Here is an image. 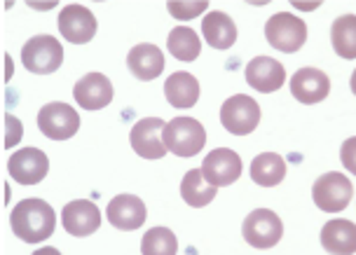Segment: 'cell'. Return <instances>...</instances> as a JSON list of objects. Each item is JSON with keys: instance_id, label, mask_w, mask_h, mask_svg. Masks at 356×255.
I'll use <instances>...</instances> for the list:
<instances>
[{"instance_id": "3957f363", "label": "cell", "mask_w": 356, "mask_h": 255, "mask_svg": "<svg viewBox=\"0 0 356 255\" xmlns=\"http://www.w3.org/2000/svg\"><path fill=\"white\" fill-rule=\"evenodd\" d=\"M265 38L275 49L284 54H296L307 42V24L291 12H279L265 24Z\"/></svg>"}, {"instance_id": "603a6c76", "label": "cell", "mask_w": 356, "mask_h": 255, "mask_svg": "<svg viewBox=\"0 0 356 255\" xmlns=\"http://www.w3.org/2000/svg\"><path fill=\"white\" fill-rule=\"evenodd\" d=\"M286 178V162L277 152H263L251 162V181L263 188H275Z\"/></svg>"}, {"instance_id": "7402d4cb", "label": "cell", "mask_w": 356, "mask_h": 255, "mask_svg": "<svg viewBox=\"0 0 356 255\" xmlns=\"http://www.w3.org/2000/svg\"><path fill=\"white\" fill-rule=\"evenodd\" d=\"M216 185H211L202 176V169H190L181 181V197L188 206L202 208L216 199Z\"/></svg>"}, {"instance_id": "44dd1931", "label": "cell", "mask_w": 356, "mask_h": 255, "mask_svg": "<svg viewBox=\"0 0 356 255\" xmlns=\"http://www.w3.org/2000/svg\"><path fill=\"white\" fill-rule=\"evenodd\" d=\"M321 246L328 253L356 251V225L352 220H330L321 229Z\"/></svg>"}, {"instance_id": "4316f807", "label": "cell", "mask_w": 356, "mask_h": 255, "mask_svg": "<svg viewBox=\"0 0 356 255\" xmlns=\"http://www.w3.org/2000/svg\"><path fill=\"white\" fill-rule=\"evenodd\" d=\"M209 3H169L167 10L171 17L176 19H183V22H188V19H195L197 15H202V12H207Z\"/></svg>"}, {"instance_id": "83f0119b", "label": "cell", "mask_w": 356, "mask_h": 255, "mask_svg": "<svg viewBox=\"0 0 356 255\" xmlns=\"http://www.w3.org/2000/svg\"><path fill=\"white\" fill-rule=\"evenodd\" d=\"M5 148H15V145L22 141V133H24V129H22V122L15 117V115H5Z\"/></svg>"}, {"instance_id": "d6986e66", "label": "cell", "mask_w": 356, "mask_h": 255, "mask_svg": "<svg viewBox=\"0 0 356 255\" xmlns=\"http://www.w3.org/2000/svg\"><path fill=\"white\" fill-rule=\"evenodd\" d=\"M164 97L174 108H193L200 101V82L193 73L188 71H176L171 73L167 82H164Z\"/></svg>"}, {"instance_id": "9a60e30c", "label": "cell", "mask_w": 356, "mask_h": 255, "mask_svg": "<svg viewBox=\"0 0 356 255\" xmlns=\"http://www.w3.org/2000/svg\"><path fill=\"white\" fill-rule=\"evenodd\" d=\"M145 204L136 195H118L106 206V218L115 229L134 232L145 222Z\"/></svg>"}, {"instance_id": "6da1fadb", "label": "cell", "mask_w": 356, "mask_h": 255, "mask_svg": "<svg viewBox=\"0 0 356 255\" xmlns=\"http://www.w3.org/2000/svg\"><path fill=\"white\" fill-rule=\"evenodd\" d=\"M10 225L19 241L42 244L54 234L56 213L47 201L38 199V197H29V199H22L12 208Z\"/></svg>"}, {"instance_id": "ffe728a7", "label": "cell", "mask_w": 356, "mask_h": 255, "mask_svg": "<svg viewBox=\"0 0 356 255\" xmlns=\"http://www.w3.org/2000/svg\"><path fill=\"white\" fill-rule=\"evenodd\" d=\"M202 35L213 49H230L237 40V26H234L232 17L213 10L202 19Z\"/></svg>"}, {"instance_id": "ba28073f", "label": "cell", "mask_w": 356, "mask_h": 255, "mask_svg": "<svg viewBox=\"0 0 356 255\" xmlns=\"http://www.w3.org/2000/svg\"><path fill=\"white\" fill-rule=\"evenodd\" d=\"M220 124L234 136H246L260 124V106L246 94H234L220 106Z\"/></svg>"}, {"instance_id": "9c48e42d", "label": "cell", "mask_w": 356, "mask_h": 255, "mask_svg": "<svg viewBox=\"0 0 356 255\" xmlns=\"http://www.w3.org/2000/svg\"><path fill=\"white\" fill-rule=\"evenodd\" d=\"M164 120L162 117H143L131 126L129 131V143L134 152L143 159H162L167 155L162 141V129H164Z\"/></svg>"}, {"instance_id": "7a4b0ae2", "label": "cell", "mask_w": 356, "mask_h": 255, "mask_svg": "<svg viewBox=\"0 0 356 255\" xmlns=\"http://www.w3.org/2000/svg\"><path fill=\"white\" fill-rule=\"evenodd\" d=\"M162 141L167 152H174L176 157H195L204 148L207 131L195 117H176L164 124Z\"/></svg>"}, {"instance_id": "e0dca14e", "label": "cell", "mask_w": 356, "mask_h": 255, "mask_svg": "<svg viewBox=\"0 0 356 255\" xmlns=\"http://www.w3.org/2000/svg\"><path fill=\"white\" fill-rule=\"evenodd\" d=\"M330 92V80L328 75L319 71V68H300L291 78V94L305 106L321 104L323 99H328Z\"/></svg>"}, {"instance_id": "5b68a950", "label": "cell", "mask_w": 356, "mask_h": 255, "mask_svg": "<svg viewBox=\"0 0 356 255\" xmlns=\"http://www.w3.org/2000/svg\"><path fill=\"white\" fill-rule=\"evenodd\" d=\"M22 63L29 73L49 75L56 73L63 63V47L52 35H33L22 47Z\"/></svg>"}, {"instance_id": "52a82bcc", "label": "cell", "mask_w": 356, "mask_h": 255, "mask_svg": "<svg viewBox=\"0 0 356 255\" xmlns=\"http://www.w3.org/2000/svg\"><path fill=\"white\" fill-rule=\"evenodd\" d=\"M38 129L52 141H68L80 129V115L68 104L52 101L38 113Z\"/></svg>"}, {"instance_id": "8992f818", "label": "cell", "mask_w": 356, "mask_h": 255, "mask_svg": "<svg viewBox=\"0 0 356 255\" xmlns=\"http://www.w3.org/2000/svg\"><path fill=\"white\" fill-rule=\"evenodd\" d=\"M241 237L253 248H272L284 237V222L270 208H256L241 222Z\"/></svg>"}, {"instance_id": "5bb4252c", "label": "cell", "mask_w": 356, "mask_h": 255, "mask_svg": "<svg viewBox=\"0 0 356 255\" xmlns=\"http://www.w3.org/2000/svg\"><path fill=\"white\" fill-rule=\"evenodd\" d=\"M59 33L73 44H85L97 35V19L85 5H66L59 15Z\"/></svg>"}, {"instance_id": "ac0fdd59", "label": "cell", "mask_w": 356, "mask_h": 255, "mask_svg": "<svg viewBox=\"0 0 356 255\" xmlns=\"http://www.w3.org/2000/svg\"><path fill=\"white\" fill-rule=\"evenodd\" d=\"M127 68L136 80L150 82L155 78H160V73L164 71V54L157 44L143 42L129 49L127 54Z\"/></svg>"}, {"instance_id": "7c38bea8", "label": "cell", "mask_w": 356, "mask_h": 255, "mask_svg": "<svg viewBox=\"0 0 356 255\" xmlns=\"http://www.w3.org/2000/svg\"><path fill=\"white\" fill-rule=\"evenodd\" d=\"M202 176L216 188L234 185L241 176V157L230 148H216L202 162Z\"/></svg>"}, {"instance_id": "30bf717a", "label": "cell", "mask_w": 356, "mask_h": 255, "mask_svg": "<svg viewBox=\"0 0 356 255\" xmlns=\"http://www.w3.org/2000/svg\"><path fill=\"white\" fill-rule=\"evenodd\" d=\"M8 171L19 185H38L49 171V159L38 148H22L8 159Z\"/></svg>"}, {"instance_id": "484cf974", "label": "cell", "mask_w": 356, "mask_h": 255, "mask_svg": "<svg viewBox=\"0 0 356 255\" xmlns=\"http://www.w3.org/2000/svg\"><path fill=\"white\" fill-rule=\"evenodd\" d=\"M178 251L176 234L169 227H152L143 234V255H174Z\"/></svg>"}, {"instance_id": "d4e9b609", "label": "cell", "mask_w": 356, "mask_h": 255, "mask_svg": "<svg viewBox=\"0 0 356 255\" xmlns=\"http://www.w3.org/2000/svg\"><path fill=\"white\" fill-rule=\"evenodd\" d=\"M167 49L178 61H197V56L202 52L200 35L188 26H178L167 38Z\"/></svg>"}, {"instance_id": "4fadbf2b", "label": "cell", "mask_w": 356, "mask_h": 255, "mask_svg": "<svg viewBox=\"0 0 356 255\" xmlns=\"http://www.w3.org/2000/svg\"><path fill=\"white\" fill-rule=\"evenodd\" d=\"M61 225L71 237H89L101 227V211L94 201L89 199H75L66 204L61 211Z\"/></svg>"}, {"instance_id": "8fae6325", "label": "cell", "mask_w": 356, "mask_h": 255, "mask_svg": "<svg viewBox=\"0 0 356 255\" xmlns=\"http://www.w3.org/2000/svg\"><path fill=\"white\" fill-rule=\"evenodd\" d=\"M73 97L82 110H104L106 106H111L115 89L104 73H87L75 82Z\"/></svg>"}, {"instance_id": "cb8c5ba5", "label": "cell", "mask_w": 356, "mask_h": 255, "mask_svg": "<svg viewBox=\"0 0 356 255\" xmlns=\"http://www.w3.org/2000/svg\"><path fill=\"white\" fill-rule=\"evenodd\" d=\"M330 42L335 54L342 59H356V17H338L330 26Z\"/></svg>"}, {"instance_id": "277c9868", "label": "cell", "mask_w": 356, "mask_h": 255, "mask_svg": "<svg viewBox=\"0 0 356 255\" xmlns=\"http://www.w3.org/2000/svg\"><path fill=\"white\" fill-rule=\"evenodd\" d=\"M354 197V183L340 171H328L312 185V199L326 213H338L349 206Z\"/></svg>"}, {"instance_id": "2e32d148", "label": "cell", "mask_w": 356, "mask_h": 255, "mask_svg": "<svg viewBox=\"0 0 356 255\" xmlns=\"http://www.w3.org/2000/svg\"><path fill=\"white\" fill-rule=\"evenodd\" d=\"M246 82L253 87V92L260 94H272L277 89L284 87L286 82V71L284 66L272 56H256L246 63Z\"/></svg>"}]
</instances>
